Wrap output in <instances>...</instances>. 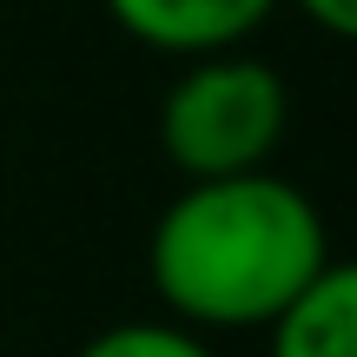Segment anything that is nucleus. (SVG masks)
Here are the masks:
<instances>
[{
	"label": "nucleus",
	"mask_w": 357,
	"mask_h": 357,
	"mask_svg": "<svg viewBox=\"0 0 357 357\" xmlns=\"http://www.w3.org/2000/svg\"><path fill=\"white\" fill-rule=\"evenodd\" d=\"M324 265V212L271 166L185 178L146 238V278L192 331H265Z\"/></svg>",
	"instance_id": "1"
},
{
	"label": "nucleus",
	"mask_w": 357,
	"mask_h": 357,
	"mask_svg": "<svg viewBox=\"0 0 357 357\" xmlns=\"http://www.w3.org/2000/svg\"><path fill=\"white\" fill-rule=\"evenodd\" d=\"M284 79L265 60L225 47V53H192L185 73L166 86L159 106V146L185 178H225L271 166L284 139Z\"/></svg>",
	"instance_id": "2"
},
{
	"label": "nucleus",
	"mask_w": 357,
	"mask_h": 357,
	"mask_svg": "<svg viewBox=\"0 0 357 357\" xmlns=\"http://www.w3.org/2000/svg\"><path fill=\"white\" fill-rule=\"evenodd\" d=\"M119 33H132L139 47L192 60V53H225L245 47L258 26L278 13V0H106Z\"/></svg>",
	"instance_id": "3"
},
{
	"label": "nucleus",
	"mask_w": 357,
	"mask_h": 357,
	"mask_svg": "<svg viewBox=\"0 0 357 357\" xmlns=\"http://www.w3.org/2000/svg\"><path fill=\"white\" fill-rule=\"evenodd\" d=\"M265 331H271V357H357V278H351V265L331 258Z\"/></svg>",
	"instance_id": "4"
},
{
	"label": "nucleus",
	"mask_w": 357,
	"mask_h": 357,
	"mask_svg": "<svg viewBox=\"0 0 357 357\" xmlns=\"http://www.w3.org/2000/svg\"><path fill=\"white\" fill-rule=\"evenodd\" d=\"M73 357H218V351L205 344V331H192L178 318H126L93 331Z\"/></svg>",
	"instance_id": "5"
},
{
	"label": "nucleus",
	"mask_w": 357,
	"mask_h": 357,
	"mask_svg": "<svg viewBox=\"0 0 357 357\" xmlns=\"http://www.w3.org/2000/svg\"><path fill=\"white\" fill-rule=\"evenodd\" d=\"M298 13H305L318 33H331V40H351L357 33V0H291Z\"/></svg>",
	"instance_id": "6"
}]
</instances>
